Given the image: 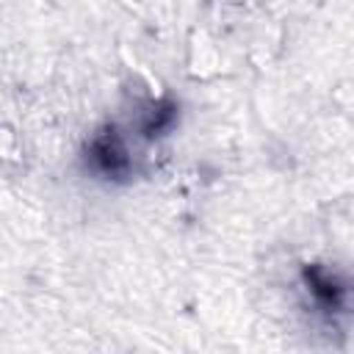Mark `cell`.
<instances>
[{
  "label": "cell",
  "instance_id": "obj_3",
  "mask_svg": "<svg viewBox=\"0 0 354 354\" xmlns=\"http://www.w3.org/2000/svg\"><path fill=\"white\" fill-rule=\"evenodd\" d=\"M180 127V100L171 94L141 97L133 105L127 130L141 141H158Z\"/></svg>",
  "mask_w": 354,
  "mask_h": 354
},
{
  "label": "cell",
  "instance_id": "obj_2",
  "mask_svg": "<svg viewBox=\"0 0 354 354\" xmlns=\"http://www.w3.org/2000/svg\"><path fill=\"white\" fill-rule=\"evenodd\" d=\"M299 282H301V290L307 293L310 304L315 307V313L324 318L346 315L354 304V279L335 266L310 263L301 268Z\"/></svg>",
  "mask_w": 354,
  "mask_h": 354
},
{
  "label": "cell",
  "instance_id": "obj_1",
  "mask_svg": "<svg viewBox=\"0 0 354 354\" xmlns=\"http://www.w3.org/2000/svg\"><path fill=\"white\" fill-rule=\"evenodd\" d=\"M80 169L102 185H130L138 174V158L130 144V130L119 122L97 124L80 144Z\"/></svg>",
  "mask_w": 354,
  "mask_h": 354
}]
</instances>
